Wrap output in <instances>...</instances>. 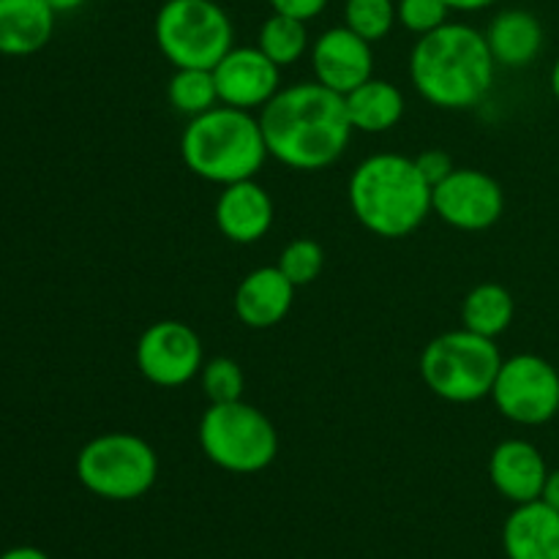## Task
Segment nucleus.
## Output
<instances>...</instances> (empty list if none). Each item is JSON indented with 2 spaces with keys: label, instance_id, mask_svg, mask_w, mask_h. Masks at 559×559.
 Wrapping results in <instances>:
<instances>
[{
  "label": "nucleus",
  "instance_id": "f257e3e1",
  "mask_svg": "<svg viewBox=\"0 0 559 559\" xmlns=\"http://www.w3.org/2000/svg\"><path fill=\"white\" fill-rule=\"evenodd\" d=\"M260 126L267 153L300 173H317L336 164L355 131L342 93L317 80L282 87L262 107Z\"/></svg>",
  "mask_w": 559,
  "mask_h": 559
},
{
  "label": "nucleus",
  "instance_id": "f03ea898",
  "mask_svg": "<svg viewBox=\"0 0 559 559\" xmlns=\"http://www.w3.org/2000/svg\"><path fill=\"white\" fill-rule=\"evenodd\" d=\"M495 58L486 36L464 22H445L418 36L409 52V76L420 98L440 109H469L495 82Z\"/></svg>",
  "mask_w": 559,
  "mask_h": 559
},
{
  "label": "nucleus",
  "instance_id": "7ed1b4c3",
  "mask_svg": "<svg viewBox=\"0 0 559 559\" xmlns=\"http://www.w3.org/2000/svg\"><path fill=\"white\" fill-rule=\"evenodd\" d=\"M431 186L415 158L402 153H374L349 175L347 197L355 218L371 235L399 240L413 235L431 213Z\"/></svg>",
  "mask_w": 559,
  "mask_h": 559
},
{
  "label": "nucleus",
  "instance_id": "20e7f679",
  "mask_svg": "<svg viewBox=\"0 0 559 559\" xmlns=\"http://www.w3.org/2000/svg\"><path fill=\"white\" fill-rule=\"evenodd\" d=\"M260 118L246 109L218 107L197 115L180 134V158L186 169L207 183L229 186L249 180L267 162Z\"/></svg>",
  "mask_w": 559,
  "mask_h": 559
},
{
  "label": "nucleus",
  "instance_id": "39448f33",
  "mask_svg": "<svg viewBox=\"0 0 559 559\" xmlns=\"http://www.w3.org/2000/svg\"><path fill=\"white\" fill-rule=\"evenodd\" d=\"M502 360L495 338L459 328L426 344L420 353V377L442 402L473 404L491 396Z\"/></svg>",
  "mask_w": 559,
  "mask_h": 559
},
{
  "label": "nucleus",
  "instance_id": "423d86ee",
  "mask_svg": "<svg viewBox=\"0 0 559 559\" xmlns=\"http://www.w3.org/2000/svg\"><path fill=\"white\" fill-rule=\"evenodd\" d=\"M200 448L207 462L233 475H254L271 467L278 456V431L254 404H211L202 413Z\"/></svg>",
  "mask_w": 559,
  "mask_h": 559
},
{
  "label": "nucleus",
  "instance_id": "0eeeda50",
  "mask_svg": "<svg viewBox=\"0 0 559 559\" xmlns=\"http://www.w3.org/2000/svg\"><path fill=\"white\" fill-rule=\"evenodd\" d=\"M74 469L91 495L109 502H131L156 486L158 456L145 437L107 431L82 445Z\"/></svg>",
  "mask_w": 559,
  "mask_h": 559
},
{
  "label": "nucleus",
  "instance_id": "6e6552de",
  "mask_svg": "<svg viewBox=\"0 0 559 559\" xmlns=\"http://www.w3.org/2000/svg\"><path fill=\"white\" fill-rule=\"evenodd\" d=\"M153 36L175 69H216L235 47L233 20L216 0H164Z\"/></svg>",
  "mask_w": 559,
  "mask_h": 559
},
{
  "label": "nucleus",
  "instance_id": "1a4fd4ad",
  "mask_svg": "<svg viewBox=\"0 0 559 559\" xmlns=\"http://www.w3.org/2000/svg\"><path fill=\"white\" fill-rule=\"evenodd\" d=\"M502 418L519 426H544L559 413V371L533 353L506 358L491 388Z\"/></svg>",
  "mask_w": 559,
  "mask_h": 559
},
{
  "label": "nucleus",
  "instance_id": "9d476101",
  "mask_svg": "<svg viewBox=\"0 0 559 559\" xmlns=\"http://www.w3.org/2000/svg\"><path fill=\"white\" fill-rule=\"evenodd\" d=\"M506 191L495 175L473 167H456L431 191V213L462 233H484L502 218Z\"/></svg>",
  "mask_w": 559,
  "mask_h": 559
},
{
  "label": "nucleus",
  "instance_id": "9b49d317",
  "mask_svg": "<svg viewBox=\"0 0 559 559\" xmlns=\"http://www.w3.org/2000/svg\"><path fill=\"white\" fill-rule=\"evenodd\" d=\"M136 369L158 388H180L194 380L205 364L202 342L180 320H158L136 342Z\"/></svg>",
  "mask_w": 559,
  "mask_h": 559
},
{
  "label": "nucleus",
  "instance_id": "f8f14e48",
  "mask_svg": "<svg viewBox=\"0 0 559 559\" xmlns=\"http://www.w3.org/2000/svg\"><path fill=\"white\" fill-rule=\"evenodd\" d=\"M218 102L254 112L282 91V69L260 47H233L213 69Z\"/></svg>",
  "mask_w": 559,
  "mask_h": 559
},
{
  "label": "nucleus",
  "instance_id": "ddd939ff",
  "mask_svg": "<svg viewBox=\"0 0 559 559\" xmlns=\"http://www.w3.org/2000/svg\"><path fill=\"white\" fill-rule=\"evenodd\" d=\"M311 69L320 85L347 96L349 91L371 80L374 52H371V44L347 25L328 27L311 44Z\"/></svg>",
  "mask_w": 559,
  "mask_h": 559
},
{
  "label": "nucleus",
  "instance_id": "4468645a",
  "mask_svg": "<svg viewBox=\"0 0 559 559\" xmlns=\"http://www.w3.org/2000/svg\"><path fill=\"white\" fill-rule=\"evenodd\" d=\"M273 200L254 178L222 186L213 218L218 233L238 246H251L273 227Z\"/></svg>",
  "mask_w": 559,
  "mask_h": 559
},
{
  "label": "nucleus",
  "instance_id": "2eb2a0df",
  "mask_svg": "<svg viewBox=\"0 0 559 559\" xmlns=\"http://www.w3.org/2000/svg\"><path fill=\"white\" fill-rule=\"evenodd\" d=\"M546 475V459L530 440H502L489 456V480L500 497L513 506L540 500Z\"/></svg>",
  "mask_w": 559,
  "mask_h": 559
},
{
  "label": "nucleus",
  "instance_id": "dca6fc26",
  "mask_svg": "<svg viewBox=\"0 0 559 559\" xmlns=\"http://www.w3.org/2000/svg\"><path fill=\"white\" fill-rule=\"evenodd\" d=\"M295 289L278 265L257 267L235 289V314L251 331L276 328L293 309Z\"/></svg>",
  "mask_w": 559,
  "mask_h": 559
},
{
  "label": "nucleus",
  "instance_id": "f3484780",
  "mask_svg": "<svg viewBox=\"0 0 559 559\" xmlns=\"http://www.w3.org/2000/svg\"><path fill=\"white\" fill-rule=\"evenodd\" d=\"M508 559H559V513L544 500L522 502L502 524Z\"/></svg>",
  "mask_w": 559,
  "mask_h": 559
},
{
  "label": "nucleus",
  "instance_id": "a211bd4d",
  "mask_svg": "<svg viewBox=\"0 0 559 559\" xmlns=\"http://www.w3.org/2000/svg\"><path fill=\"white\" fill-rule=\"evenodd\" d=\"M55 16L47 0H0V55H36L52 38Z\"/></svg>",
  "mask_w": 559,
  "mask_h": 559
},
{
  "label": "nucleus",
  "instance_id": "6ab92c4d",
  "mask_svg": "<svg viewBox=\"0 0 559 559\" xmlns=\"http://www.w3.org/2000/svg\"><path fill=\"white\" fill-rule=\"evenodd\" d=\"M497 66L527 69L544 49V25L533 11L506 9L489 22L484 33Z\"/></svg>",
  "mask_w": 559,
  "mask_h": 559
},
{
  "label": "nucleus",
  "instance_id": "aec40b11",
  "mask_svg": "<svg viewBox=\"0 0 559 559\" xmlns=\"http://www.w3.org/2000/svg\"><path fill=\"white\" fill-rule=\"evenodd\" d=\"M349 123L364 134H385L404 118V96L388 80H366L344 96Z\"/></svg>",
  "mask_w": 559,
  "mask_h": 559
},
{
  "label": "nucleus",
  "instance_id": "412c9836",
  "mask_svg": "<svg viewBox=\"0 0 559 559\" xmlns=\"http://www.w3.org/2000/svg\"><path fill=\"white\" fill-rule=\"evenodd\" d=\"M513 317H516L513 295L502 284L495 282H484L473 287L462 304V328L486 338L502 336L511 328Z\"/></svg>",
  "mask_w": 559,
  "mask_h": 559
},
{
  "label": "nucleus",
  "instance_id": "4be33fe9",
  "mask_svg": "<svg viewBox=\"0 0 559 559\" xmlns=\"http://www.w3.org/2000/svg\"><path fill=\"white\" fill-rule=\"evenodd\" d=\"M257 47H260L278 69H287V66L298 63L306 55V49H309V31H306V22L273 11V14L262 22L260 36H257Z\"/></svg>",
  "mask_w": 559,
  "mask_h": 559
},
{
  "label": "nucleus",
  "instance_id": "5701e85b",
  "mask_svg": "<svg viewBox=\"0 0 559 559\" xmlns=\"http://www.w3.org/2000/svg\"><path fill=\"white\" fill-rule=\"evenodd\" d=\"M167 96L169 104L178 112L189 115V118H197V115L222 104L218 102L213 69H175L173 80L167 85Z\"/></svg>",
  "mask_w": 559,
  "mask_h": 559
},
{
  "label": "nucleus",
  "instance_id": "b1692460",
  "mask_svg": "<svg viewBox=\"0 0 559 559\" xmlns=\"http://www.w3.org/2000/svg\"><path fill=\"white\" fill-rule=\"evenodd\" d=\"M396 22L393 0H347L344 3V25L369 44L382 41Z\"/></svg>",
  "mask_w": 559,
  "mask_h": 559
},
{
  "label": "nucleus",
  "instance_id": "393cba45",
  "mask_svg": "<svg viewBox=\"0 0 559 559\" xmlns=\"http://www.w3.org/2000/svg\"><path fill=\"white\" fill-rule=\"evenodd\" d=\"M276 265L282 267V273L295 287H309L325 271V249L311 238L289 240Z\"/></svg>",
  "mask_w": 559,
  "mask_h": 559
},
{
  "label": "nucleus",
  "instance_id": "a878e982",
  "mask_svg": "<svg viewBox=\"0 0 559 559\" xmlns=\"http://www.w3.org/2000/svg\"><path fill=\"white\" fill-rule=\"evenodd\" d=\"M202 393L211 404L238 402L243 396V369L233 358H211L202 364L200 371Z\"/></svg>",
  "mask_w": 559,
  "mask_h": 559
},
{
  "label": "nucleus",
  "instance_id": "bb28decb",
  "mask_svg": "<svg viewBox=\"0 0 559 559\" xmlns=\"http://www.w3.org/2000/svg\"><path fill=\"white\" fill-rule=\"evenodd\" d=\"M451 5L445 0H396V20L404 31L415 36L437 31L448 22Z\"/></svg>",
  "mask_w": 559,
  "mask_h": 559
},
{
  "label": "nucleus",
  "instance_id": "cd10ccee",
  "mask_svg": "<svg viewBox=\"0 0 559 559\" xmlns=\"http://www.w3.org/2000/svg\"><path fill=\"white\" fill-rule=\"evenodd\" d=\"M415 164H418V173L424 175V180L431 186V189H435V186H440L442 180H445L448 175L456 169L451 153L440 151V147H431V151L418 153V156H415Z\"/></svg>",
  "mask_w": 559,
  "mask_h": 559
},
{
  "label": "nucleus",
  "instance_id": "c85d7f7f",
  "mask_svg": "<svg viewBox=\"0 0 559 559\" xmlns=\"http://www.w3.org/2000/svg\"><path fill=\"white\" fill-rule=\"evenodd\" d=\"M267 3H271V9L276 11V14H287L295 16V20L309 22L325 11L328 0H267Z\"/></svg>",
  "mask_w": 559,
  "mask_h": 559
},
{
  "label": "nucleus",
  "instance_id": "c756f323",
  "mask_svg": "<svg viewBox=\"0 0 559 559\" xmlns=\"http://www.w3.org/2000/svg\"><path fill=\"white\" fill-rule=\"evenodd\" d=\"M540 500H544L549 508H555V511L559 513V469H549L544 491H540Z\"/></svg>",
  "mask_w": 559,
  "mask_h": 559
},
{
  "label": "nucleus",
  "instance_id": "7c9ffc66",
  "mask_svg": "<svg viewBox=\"0 0 559 559\" xmlns=\"http://www.w3.org/2000/svg\"><path fill=\"white\" fill-rule=\"evenodd\" d=\"M0 559H52L47 551L36 549V546H14V549L3 551Z\"/></svg>",
  "mask_w": 559,
  "mask_h": 559
},
{
  "label": "nucleus",
  "instance_id": "2f4dec72",
  "mask_svg": "<svg viewBox=\"0 0 559 559\" xmlns=\"http://www.w3.org/2000/svg\"><path fill=\"white\" fill-rule=\"evenodd\" d=\"M445 3L451 5V11H464V14H469V11L489 9V5L500 3V0H445Z\"/></svg>",
  "mask_w": 559,
  "mask_h": 559
},
{
  "label": "nucleus",
  "instance_id": "473e14b6",
  "mask_svg": "<svg viewBox=\"0 0 559 559\" xmlns=\"http://www.w3.org/2000/svg\"><path fill=\"white\" fill-rule=\"evenodd\" d=\"M47 3H49V9L55 11V14H71V11L82 9L87 0H47Z\"/></svg>",
  "mask_w": 559,
  "mask_h": 559
},
{
  "label": "nucleus",
  "instance_id": "72a5a7b5",
  "mask_svg": "<svg viewBox=\"0 0 559 559\" xmlns=\"http://www.w3.org/2000/svg\"><path fill=\"white\" fill-rule=\"evenodd\" d=\"M551 93H555V98L559 102V58L555 60V66H551Z\"/></svg>",
  "mask_w": 559,
  "mask_h": 559
}]
</instances>
